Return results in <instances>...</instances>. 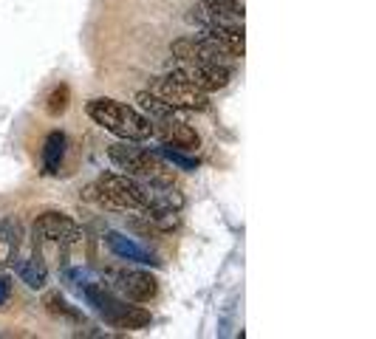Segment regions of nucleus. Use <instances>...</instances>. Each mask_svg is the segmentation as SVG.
<instances>
[{"instance_id":"nucleus-2","label":"nucleus","mask_w":376,"mask_h":339,"mask_svg":"<svg viewBox=\"0 0 376 339\" xmlns=\"http://www.w3.org/2000/svg\"><path fill=\"white\" fill-rule=\"evenodd\" d=\"M82 294H85L88 306L111 325L119 331H139L145 325H150V311L139 308V306H128V300H119V297L97 283H85L82 286Z\"/></svg>"},{"instance_id":"nucleus-7","label":"nucleus","mask_w":376,"mask_h":339,"mask_svg":"<svg viewBox=\"0 0 376 339\" xmlns=\"http://www.w3.org/2000/svg\"><path fill=\"white\" fill-rule=\"evenodd\" d=\"M150 94H156L161 102H167L176 110H206L210 99H206L204 91L193 88L190 82L184 79H176V76H164V79H156L150 85Z\"/></svg>"},{"instance_id":"nucleus-12","label":"nucleus","mask_w":376,"mask_h":339,"mask_svg":"<svg viewBox=\"0 0 376 339\" xmlns=\"http://www.w3.org/2000/svg\"><path fill=\"white\" fill-rule=\"evenodd\" d=\"M105 243H108V249L116 254V258H122V261H133V263H142V266H158L156 254H153L150 249L139 246L136 240L124 238V235H119V232H108V235H105Z\"/></svg>"},{"instance_id":"nucleus-15","label":"nucleus","mask_w":376,"mask_h":339,"mask_svg":"<svg viewBox=\"0 0 376 339\" xmlns=\"http://www.w3.org/2000/svg\"><path fill=\"white\" fill-rule=\"evenodd\" d=\"M17 249H20L17 226L0 224V269H6V266H12L17 261Z\"/></svg>"},{"instance_id":"nucleus-11","label":"nucleus","mask_w":376,"mask_h":339,"mask_svg":"<svg viewBox=\"0 0 376 339\" xmlns=\"http://www.w3.org/2000/svg\"><path fill=\"white\" fill-rule=\"evenodd\" d=\"M142 187H145V198H147L150 212H179L184 206V195L173 187L170 176L167 179H147V181H142Z\"/></svg>"},{"instance_id":"nucleus-3","label":"nucleus","mask_w":376,"mask_h":339,"mask_svg":"<svg viewBox=\"0 0 376 339\" xmlns=\"http://www.w3.org/2000/svg\"><path fill=\"white\" fill-rule=\"evenodd\" d=\"M94 198L108 206V209H119V212H142L147 209V198H145V187L139 179L133 176H119V173H105L99 176L97 187H94Z\"/></svg>"},{"instance_id":"nucleus-5","label":"nucleus","mask_w":376,"mask_h":339,"mask_svg":"<svg viewBox=\"0 0 376 339\" xmlns=\"http://www.w3.org/2000/svg\"><path fill=\"white\" fill-rule=\"evenodd\" d=\"M170 51H173L176 60H181L187 65H229L232 60H238L221 46V42H215L213 37H206L204 31L176 40Z\"/></svg>"},{"instance_id":"nucleus-19","label":"nucleus","mask_w":376,"mask_h":339,"mask_svg":"<svg viewBox=\"0 0 376 339\" xmlns=\"http://www.w3.org/2000/svg\"><path fill=\"white\" fill-rule=\"evenodd\" d=\"M46 308H49L51 314H57V317H65V320H76V322L82 320V317H79V311H76V308H71L60 294H49V297H46Z\"/></svg>"},{"instance_id":"nucleus-9","label":"nucleus","mask_w":376,"mask_h":339,"mask_svg":"<svg viewBox=\"0 0 376 339\" xmlns=\"http://www.w3.org/2000/svg\"><path fill=\"white\" fill-rule=\"evenodd\" d=\"M153 136L161 139V144L173 147V150H181V153H195L201 139L193 127L181 119H161V122H153Z\"/></svg>"},{"instance_id":"nucleus-17","label":"nucleus","mask_w":376,"mask_h":339,"mask_svg":"<svg viewBox=\"0 0 376 339\" xmlns=\"http://www.w3.org/2000/svg\"><path fill=\"white\" fill-rule=\"evenodd\" d=\"M164 161H170V164H176L179 170H184V173H195L198 170V161L193 158V156H187V153H181V150H173V147H167V144H161L158 150H156Z\"/></svg>"},{"instance_id":"nucleus-21","label":"nucleus","mask_w":376,"mask_h":339,"mask_svg":"<svg viewBox=\"0 0 376 339\" xmlns=\"http://www.w3.org/2000/svg\"><path fill=\"white\" fill-rule=\"evenodd\" d=\"M9 294H12V280H9V277H3V274H0V308L6 306Z\"/></svg>"},{"instance_id":"nucleus-13","label":"nucleus","mask_w":376,"mask_h":339,"mask_svg":"<svg viewBox=\"0 0 376 339\" xmlns=\"http://www.w3.org/2000/svg\"><path fill=\"white\" fill-rule=\"evenodd\" d=\"M20 277L26 286L31 288H43L46 286V277H49V269H46V261H43V254H40V246L34 249L31 258L20 266Z\"/></svg>"},{"instance_id":"nucleus-16","label":"nucleus","mask_w":376,"mask_h":339,"mask_svg":"<svg viewBox=\"0 0 376 339\" xmlns=\"http://www.w3.org/2000/svg\"><path fill=\"white\" fill-rule=\"evenodd\" d=\"M63 156H65V136L60 131H54L49 139H46V147H43V164H46V173L54 176L60 164H63Z\"/></svg>"},{"instance_id":"nucleus-14","label":"nucleus","mask_w":376,"mask_h":339,"mask_svg":"<svg viewBox=\"0 0 376 339\" xmlns=\"http://www.w3.org/2000/svg\"><path fill=\"white\" fill-rule=\"evenodd\" d=\"M136 102H139V108L147 113V119L150 122H161V119H176V108H170L167 102H161L156 94H150V91H139L136 94Z\"/></svg>"},{"instance_id":"nucleus-10","label":"nucleus","mask_w":376,"mask_h":339,"mask_svg":"<svg viewBox=\"0 0 376 339\" xmlns=\"http://www.w3.org/2000/svg\"><path fill=\"white\" fill-rule=\"evenodd\" d=\"M116 288L122 291L124 300H131V303H150L158 294V280L150 272H119Z\"/></svg>"},{"instance_id":"nucleus-8","label":"nucleus","mask_w":376,"mask_h":339,"mask_svg":"<svg viewBox=\"0 0 376 339\" xmlns=\"http://www.w3.org/2000/svg\"><path fill=\"white\" fill-rule=\"evenodd\" d=\"M170 76L190 82L193 88H198V91H204V94H213V91L227 88L232 71H229V65H187V63H184V65L176 68Z\"/></svg>"},{"instance_id":"nucleus-1","label":"nucleus","mask_w":376,"mask_h":339,"mask_svg":"<svg viewBox=\"0 0 376 339\" xmlns=\"http://www.w3.org/2000/svg\"><path fill=\"white\" fill-rule=\"evenodd\" d=\"M85 110L99 127H105V131L113 133L116 139L147 142L153 136V122L131 105H122L116 99H91Z\"/></svg>"},{"instance_id":"nucleus-4","label":"nucleus","mask_w":376,"mask_h":339,"mask_svg":"<svg viewBox=\"0 0 376 339\" xmlns=\"http://www.w3.org/2000/svg\"><path fill=\"white\" fill-rule=\"evenodd\" d=\"M108 158L124 170V176H133V179H167V167L161 161L158 153L147 150V147H139V142H119V144H111L108 147Z\"/></svg>"},{"instance_id":"nucleus-6","label":"nucleus","mask_w":376,"mask_h":339,"mask_svg":"<svg viewBox=\"0 0 376 339\" xmlns=\"http://www.w3.org/2000/svg\"><path fill=\"white\" fill-rule=\"evenodd\" d=\"M82 229L68 218L60 215V212H46L34 221V243L43 246V243H54L60 249H71L76 243H82Z\"/></svg>"},{"instance_id":"nucleus-20","label":"nucleus","mask_w":376,"mask_h":339,"mask_svg":"<svg viewBox=\"0 0 376 339\" xmlns=\"http://www.w3.org/2000/svg\"><path fill=\"white\" fill-rule=\"evenodd\" d=\"M68 99H71L68 85H60V88H54L51 97H49V113H51V116L65 113V110H68Z\"/></svg>"},{"instance_id":"nucleus-18","label":"nucleus","mask_w":376,"mask_h":339,"mask_svg":"<svg viewBox=\"0 0 376 339\" xmlns=\"http://www.w3.org/2000/svg\"><path fill=\"white\" fill-rule=\"evenodd\" d=\"M201 6L210 12H218V15H232V17H243V12H246L243 0H201Z\"/></svg>"}]
</instances>
